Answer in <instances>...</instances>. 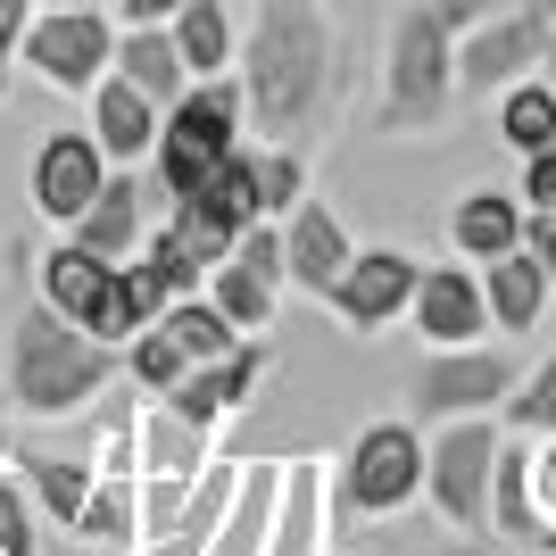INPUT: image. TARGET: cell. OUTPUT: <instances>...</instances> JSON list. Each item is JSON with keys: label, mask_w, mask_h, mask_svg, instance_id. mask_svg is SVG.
Masks as SVG:
<instances>
[{"label": "cell", "mask_w": 556, "mask_h": 556, "mask_svg": "<svg viewBox=\"0 0 556 556\" xmlns=\"http://www.w3.org/2000/svg\"><path fill=\"white\" fill-rule=\"evenodd\" d=\"M241 100L250 134L307 141L341 100V25L325 0H250L241 34Z\"/></svg>", "instance_id": "1"}, {"label": "cell", "mask_w": 556, "mask_h": 556, "mask_svg": "<svg viewBox=\"0 0 556 556\" xmlns=\"http://www.w3.org/2000/svg\"><path fill=\"white\" fill-rule=\"evenodd\" d=\"M457 34L441 25L432 0H407L382 34V100H374V134H441L457 116Z\"/></svg>", "instance_id": "2"}, {"label": "cell", "mask_w": 556, "mask_h": 556, "mask_svg": "<svg viewBox=\"0 0 556 556\" xmlns=\"http://www.w3.org/2000/svg\"><path fill=\"white\" fill-rule=\"evenodd\" d=\"M125 349L92 341V332L59 316V307H25L17 332H9V399H17L25 416H84V399L109 391V374Z\"/></svg>", "instance_id": "3"}, {"label": "cell", "mask_w": 556, "mask_h": 556, "mask_svg": "<svg viewBox=\"0 0 556 556\" xmlns=\"http://www.w3.org/2000/svg\"><path fill=\"white\" fill-rule=\"evenodd\" d=\"M498 416H448L432 424V457H424V498L448 532H490V482H498Z\"/></svg>", "instance_id": "4"}, {"label": "cell", "mask_w": 556, "mask_h": 556, "mask_svg": "<svg viewBox=\"0 0 556 556\" xmlns=\"http://www.w3.org/2000/svg\"><path fill=\"white\" fill-rule=\"evenodd\" d=\"M424 457H432V432H424L416 416L366 424V432L341 448V498L357 515H407L424 498Z\"/></svg>", "instance_id": "5"}, {"label": "cell", "mask_w": 556, "mask_h": 556, "mask_svg": "<svg viewBox=\"0 0 556 556\" xmlns=\"http://www.w3.org/2000/svg\"><path fill=\"white\" fill-rule=\"evenodd\" d=\"M515 382H523L515 349L465 341V349H432V357L407 374V399H416V424H448V416H498Z\"/></svg>", "instance_id": "6"}, {"label": "cell", "mask_w": 556, "mask_h": 556, "mask_svg": "<svg viewBox=\"0 0 556 556\" xmlns=\"http://www.w3.org/2000/svg\"><path fill=\"white\" fill-rule=\"evenodd\" d=\"M548 34H556V0H523V9L482 17L473 34H457V92H465V100H498L507 84L540 75Z\"/></svg>", "instance_id": "7"}, {"label": "cell", "mask_w": 556, "mask_h": 556, "mask_svg": "<svg viewBox=\"0 0 556 556\" xmlns=\"http://www.w3.org/2000/svg\"><path fill=\"white\" fill-rule=\"evenodd\" d=\"M17 67H34L50 92H92L100 75L116 67V25L100 17L92 0H84V9H34Z\"/></svg>", "instance_id": "8"}, {"label": "cell", "mask_w": 556, "mask_h": 556, "mask_svg": "<svg viewBox=\"0 0 556 556\" xmlns=\"http://www.w3.org/2000/svg\"><path fill=\"white\" fill-rule=\"evenodd\" d=\"M200 291H208V300L225 307L241 332H266V325H275L282 291H291V275H282V225H275V216L241 232V241L208 266V282H200Z\"/></svg>", "instance_id": "9"}, {"label": "cell", "mask_w": 556, "mask_h": 556, "mask_svg": "<svg viewBox=\"0 0 556 556\" xmlns=\"http://www.w3.org/2000/svg\"><path fill=\"white\" fill-rule=\"evenodd\" d=\"M109 175H116V166H109V150H100L92 125H84V134H42V141H34V166H25V200H34L42 225L67 232L75 216L100 200Z\"/></svg>", "instance_id": "10"}, {"label": "cell", "mask_w": 556, "mask_h": 556, "mask_svg": "<svg viewBox=\"0 0 556 556\" xmlns=\"http://www.w3.org/2000/svg\"><path fill=\"white\" fill-rule=\"evenodd\" d=\"M416 282H424V257H407V250H357L341 266V282L325 291V307L341 316L349 332H391L399 316H407V300H416Z\"/></svg>", "instance_id": "11"}, {"label": "cell", "mask_w": 556, "mask_h": 556, "mask_svg": "<svg viewBox=\"0 0 556 556\" xmlns=\"http://www.w3.org/2000/svg\"><path fill=\"white\" fill-rule=\"evenodd\" d=\"M407 325L424 332V349H465L490 341V300H482V266H424Z\"/></svg>", "instance_id": "12"}, {"label": "cell", "mask_w": 556, "mask_h": 556, "mask_svg": "<svg viewBox=\"0 0 556 556\" xmlns=\"http://www.w3.org/2000/svg\"><path fill=\"white\" fill-rule=\"evenodd\" d=\"M257 382H266V341L250 332L241 349H225V357H208V366H191L159 407H166V416H184L191 432H208V424H225L232 407H250Z\"/></svg>", "instance_id": "13"}, {"label": "cell", "mask_w": 556, "mask_h": 556, "mask_svg": "<svg viewBox=\"0 0 556 556\" xmlns=\"http://www.w3.org/2000/svg\"><path fill=\"white\" fill-rule=\"evenodd\" d=\"M349 257H357V241H349V225L325 208V200H300V208L282 216V275H291V291L325 300Z\"/></svg>", "instance_id": "14"}, {"label": "cell", "mask_w": 556, "mask_h": 556, "mask_svg": "<svg viewBox=\"0 0 556 556\" xmlns=\"http://www.w3.org/2000/svg\"><path fill=\"white\" fill-rule=\"evenodd\" d=\"M523 225H532L523 191H507V184H473V191H457V208H448V250H457L465 266H490V257L523 250Z\"/></svg>", "instance_id": "15"}, {"label": "cell", "mask_w": 556, "mask_h": 556, "mask_svg": "<svg viewBox=\"0 0 556 556\" xmlns=\"http://www.w3.org/2000/svg\"><path fill=\"white\" fill-rule=\"evenodd\" d=\"M92 134H100V150H109V166H141L150 159V150H159V125H166V109L150 92H141V84H125V75H100L92 92Z\"/></svg>", "instance_id": "16"}, {"label": "cell", "mask_w": 556, "mask_h": 556, "mask_svg": "<svg viewBox=\"0 0 556 556\" xmlns=\"http://www.w3.org/2000/svg\"><path fill=\"white\" fill-rule=\"evenodd\" d=\"M482 300H490V332H540V316H548V300H556V282H548V266H540L532 250H507V257H490L482 266Z\"/></svg>", "instance_id": "17"}, {"label": "cell", "mask_w": 556, "mask_h": 556, "mask_svg": "<svg viewBox=\"0 0 556 556\" xmlns=\"http://www.w3.org/2000/svg\"><path fill=\"white\" fill-rule=\"evenodd\" d=\"M166 125H175V134H191L200 150H216V159H232V150H241V125H250V100H241V84H232V75H191L184 100L166 109Z\"/></svg>", "instance_id": "18"}, {"label": "cell", "mask_w": 556, "mask_h": 556, "mask_svg": "<svg viewBox=\"0 0 556 556\" xmlns=\"http://www.w3.org/2000/svg\"><path fill=\"white\" fill-rule=\"evenodd\" d=\"M141 208H150V200H141V184H134V175H125V166H116V175H109V184H100V200H92V208H84V216H75V241H84V250H92V257H109V266H125V257H134L141 250V232H150V216H141Z\"/></svg>", "instance_id": "19"}, {"label": "cell", "mask_w": 556, "mask_h": 556, "mask_svg": "<svg viewBox=\"0 0 556 556\" xmlns=\"http://www.w3.org/2000/svg\"><path fill=\"white\" fill-rule=\"evenodd\" d=\"M275 498H282V465H250V473L232 482V507H225V523L208 532V548H200V556H266Z\"/></svg>", "instance_id": "20"}, {"label": "cell", "mask_w": 556, "mask_h": 556, "mask_svg": "<svg viewBox=\"0 0 556 556\" xmlns=\"http://www.w3.org/2000/svg\"><path fill=\"white\" fill-rule=\"evenodd\" d=\"M116 75H125V84H141L159 109H175V100H184V84H191V67H184V50H175V34H166V25H116Z\"/></svg>", "instance_id": "21"}, {"label": "cell", "mask_w": 556, "mask_h": 556, "mask_svg": "<svg viewBox=\"0 0 556 556\" xmlns=\"http://www.w3.org/2000/svg\"><path fill=\"white\" fill-rule=\"evenodd\" d=\"M316 532H325V473H316V465H282V498H275L266 556H325Z\"/></svg>", "instance_id": "22"}, {"label": "cell", "mask_w": 556, "mask_h": 556, "mask_svg": "<svg viewBox=\"0 0 556 556\" xmlns=\"http://www.w3.org/2000/svg\"><path fill=\"white\" fill-rule=\"evenodd\" d=\"M166 34H175L191 75H232V59H241V34H232L225 0H184V9L166 17Z\"/></svg>", "instance_id": "23"}, {"label": "cell", "mask_w": 556, "mask_h": 556, "mask_svg": "<svg viewBox=\"0 0 556 556\" xmlns=\"http://www.w3.org/2000/svg\"><path fill=\"white\" fill-rule=\"evenodd\" d=\"M498 141H507L515 159H532V150L556 141V84L548 75H523V84L498 92Z\"/></svg>", "instance_id": "24"}, {"label": "cell", "mask_w": 556, "mask_h": 556, "mask_svg": "<svg viewBox=\"0 0 556 556\" xmlns=\"http://www.w3.org/2000/svg\"><path fill=\"white\" fill-rule=\"evenodd\" d=\"M100 275H109V257H92L75 232L42 250V300L59 307V316H84V307H92V291H100Z\"/></svg>", "instance_id": "25"}, {"label": "cell", "mask_w": 556, "mask_h": 556, "mask_svg": "<svg viewBox=\"0 0 556 556\" xmlns=\"http://www.w3.org/2000/svg\"><path fill=\"white\" fill-rule=\"evenodd\" d=\"M166 332L184 341V357H191V366H208V357H225V349H241V341H250V332L232 325V316L208 300V291H184V300L166 307Z\"/></svg>", "instance_id": "26"}, {"label": "cell", "mask_w": 556, "mask_h": 556, "mask_svg": "<svg viewBox=\"0 0 556 556\" xmlns=\"http://www.w3.org/2000/svg\"><path fill=\"white\" fill-rule=\"evenodd\" d=\"M250 166H257V208L282 225V216L307 200V159H300V141H257Z\"/></svg>", "instance_id": "27"}, {"label": "cell", "mask_w": 556, "mask_h": 556, "mask_svg": "<svg viewBox=\"0 0 556 556\" xmlns=\"http://www.w3.org/2000/svg\"><path fill=\"white\" fill-rule=\"evenodd\" d=\"M216 150H200L191 134H175V125H159V150H150V175H159V191L166 200H191V191H208V175H216Z\"/></svg>", "instance_id": "28"}, {"label": "cell", "mask_w": 556, "mask_h": 556, "mask_svg": "<svg viewBox=\"0 0 556 556\" xmlns=\"http://www.w3.org/2000/svg\"><path fill=\"white\" fill-rule=\"evenodd\" d=\"M125 374H134L150 399H166V391H175V382L191 374V357H184V341L166 332V316H159V325H141L134 341H125Z\"/></svg>", "instance_id": "29"}, {"label": "cell", "mask_w": 556, "mask_h": 556, "mask_svg": "<svg viewBox=\"0 0 556 556\" xmlns=\"http://www.w3.org/2000/svg\"><path fill=\"white\" fill-rule=\"evenodd\" d=\"M75 532L92 540H109V548H134L141 540V498H134V482H109V490H92V498H84V515H75Z\"/></svg>", "instance_id": "30"}, {"label": "cell", "mask_w": 556, "mask_h": 556, "mask_svg": "<svg viewBox=\"0 0 556 556\" xmlns=\"http://www.w3.org/2000/svg\"><path fill=\"white\" fill-rule=\"evenodd\" d=\"M25 490H34V498L75 532V515H84V498H92V473L67 465V457H25Z\"/></svg>", "instance_id": "31"}, {"label": "cell", "mask_w": 556, "mask_h": 556, "mask_svg": "<svg viewBox=\"0 0 556 556\" xmlns=\"http://www.w3.org/2000/svg\"><path fill=\"white\" fill-rule=\"evenodd\" d=\"M141 465H150V473H159V482H184L191 465H200V432H191L184 416H150V432H141Z\"/></svg>", "instance_id": "32"}, {"label": "cell", "mask_w": 556, "mask_h": 556, "mask_svg": "<svg viewBox=\"0 0 556 556\" xmlns=\"http://www.w3.org/2000/svg\"><path fill=\"white\" fill-rule=\"evenodd\" d=\"M498 416H507V432H540V441H548V432H556V357H548V366H532L523 382H515Z\"/></svg>", "instance_id": "33"}, {"label": "cell", "mask_w": 556, "mask_h": 556, "mask_svg": "<svg viewBox=\"0 0 556 556\" xmlns=\"http://www.w3.org/2000/svg\"><path fill=\"white\" fill-rule=\"evenodd\" d=\"M0 556H42V540H34V507H25V482H0Z\"/></svg>", "instance_id": "34"}, {"label": "cell", "mask_w": 556, "mask_h": 556, "mask_svg": "<svg viewBox=\"0 0 556 556\" xmlns=\"http://www.w3.org/2000/svg\"><path fill=\"white\" fill-rule=\"evenodd\" d=\"M25 25H34V0H0V100H9V84H17Z\"/></svg>", "instance_id": "35"}, {"label": "cell", "mask_w": 556, "mask_h": 556, "mask_svg": "<svg viewBox=\"0 0 556 556\" xmlns=\"http://www.w3.org/2000/svg\"><path fill=\"white\" fill-rule=\"evenodd\" d=\"M515 191H523V208H556V141H548V150H532V159H523V175H515Z\"/></svg>", "instance_id": "36"}, {"label": "cell", "mask_w": 556, "mask_h": 556, "mask_svg": "<svg viewBox=\"0 0 556 556\" xmlns=\"http://www.w3.org/2000/svg\"><path fill=\"white\" fill-rule=\"evenodd\" d=\"M432 9H441L448 34H473L482 17H498V9H523V0H432Z\"/></svg>", "instance_id": "37"}, {"label": "cell", "mask_w": 556, "mask_h": 556, "mask_svg": "<svg viewBox=\"0 0 556 556\" xmlns=\"http://www.w3.org/2000/svg\"><path fill=\"white\" fill-rule=\"evenodd\" d=\"M523 250L548 266V282H556V208H532V225H523Z\"/></svg>", "instance_id": "38"}, {"label": "cell", "mask_w": 556, "mask_h": 556, "mask_svg": "<svg viewBox=\"0 0 556 556\" xmlns=\"http://www.w3.org/2000/svg\"><path fill=\"white\" fill-rule=\"evenodd\" d=\"M184 0H116V25H166Z\"/></svg>", "instance_id": "39"}, {"label": "cell", "mask_w": 556, "mask_h": 556, "mask_svg": "<svg viewBox=\"0 0 556 556\" xmlns=\"http://www.w3.org/2000/svg\"><path fill=\"white\" fill-rule=\"evenodd\" d=\"M532 482H540V507L556 515V432H548V441L532 448Z\"/></svg>", "instance_id": "40"}, {"label": "cell", "mask_w": 556, "mask_h": 556, "mask_svg": "<svg viewBox=\"0 0 556 556\" xmlns=\"http://www.w3.org/2000/svg\"><path fill=\"white\" fill-rule=\"evenodd\" d=\"M9 407H17V399L0 391V457H9Z\"/></svg>", "instance_id": "41"}, {"label": "cell", "mask_w": 556, "mask_h": 556, "mask_svg": "<svg viewBox=\"0 0 556 556\" xmlns=\"http://www.w3.org/2000/svg\"><path fill=\"white\" fill-rule=\"evenodd\" d=\"M540 75H548V84H556V34H548V59H540Z\"/></svg>", "instance_id": "42"}, {"label": "cell", "mask_w": 556, "mask_h": 556, "mask_svg": "<svg viewBox=\"0 0 556 556\" xmlns=\"http://www.w3.org/2000/svg\"><path fill=\"white\" fill-rule=\"evenodd\" d=\"M34 9H84V0H34Z\"/></svg>", "instance_id": "43"}, {"label": "cell", "mask_w": 556, "mask_h": 556, "mask_svg": "<svg viewBox=\"0 0 556 556\" xmlns=\"http://www.w3.org/2000/svg\"><path fill=\"white\" fill-rule=\"evenodd\" d=\"M515 556H532V548H515Z\"/></svg>", "instance_id": "44"}]
</instances>
